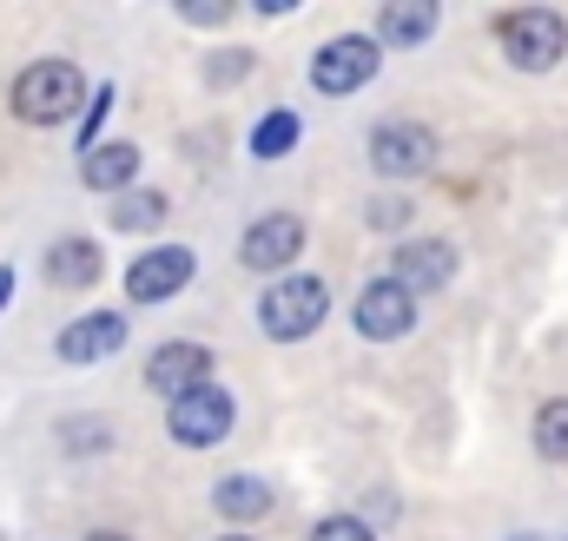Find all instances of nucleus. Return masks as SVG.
I'll return each mask as SVG.
<instances>
[{"instance_id":"obj_8","label":"nucleus","mask_w":568,"mask_h":541,"mask_svg":"<svg viewBox=\"0 0 568 541\" xmlns=\"http://www.w3.org/2000/svg\"><path fill=\"white\" fill-rule=\"evenodd\" d=\"M192 270H199V258L185 245H152L145 258L126 265V297L133 304H165V297H179L192 284Z\"/></svg>"},{"instance_id":"obj_6","label":"nucleus","mask_w":568,"mask_h":541,"mask_svg":"<svg viewBox=\"0 0 568 541\" xmlns=\"http://www.w3.org/2000/svg\"><path fill=\"white\" fill-rule=\"evenodd\" d=\"M351 324H357V337H371V344H397V337L417 330V297H410L397 277H377V284L357 290Z\"/></svg>"},{"instance_id":"obj_18","label":"nucleus","mask_w":568,"mask_h":541,"mask_svg":"<svg viewBox=\"0 0 568 541\" xmlns=\"http://www.w3.org/2000/svg\"><path fill=\"white\" fill-rule=\"evenodd\" d=\"M536 449L549 462H568V397H549L536 409Z\"/></svg>"},{"instance_id":"obj_4","label":"nucleus","mask_w":568,"mask_h":541,"mask_svg":"<svg viewBox=\"0 0 568 541\" xmlns=\"http://www.w3.org/2000/svg\"><path fill=\"white\" fill-rule=\"evenodd\" d=\"M377 67H384V47L371 33H337L331 47L311 53V86L324 100H344V93H364L377 80Z\"/></svg>"},{"instance_id":"obj_24","label":"nucleus","mask_w":568,"mask_h":541,"mask_svg":"<svg viewBox=\"0 0 568 541\" xmlns=\"http://www.w3.org/2000/svg\"><path fill=\"white\" fill-rule=\"evenodd\" d=\"M179 13H185V20H192V27H219V20H225V13H232V7H225V0H185V7H179Z\"/></svg>"},{"instance_id":"obj_26","label":"nucleus","mask_w":568,"mask_h":541,"mask_svg":"<svg viewBox=\"0 0 568 541\" xmlns=\"http://www.w3.org/2000/svg\"><path fill=\"white\" fill-rule=\"evenodd\" d=\"M7 297H13V265H0V310H7Z\"/></svg>"},{"instance_id":"obj_3","label":"nucleus","mask_w":568,"mask_h":541,"mask_svg":"<svg viewBox=\"0 0 568 541\" xmlns=\"http://www.w3.org/2000/svg\"><path fill=\"white\" fill-rule=\"evenodd\" d=\"M496 40H503L509 67H523V73H549V67L568 53V20L556 13V7H516V13L496 20Z\"/></svg>"},{"instance_id":"obj_17","label":"nucleus","mask_w":568,"mask_h":541,"mask_svg":"<svg viewBox=\"0 0 568 541\" xmlns=\"http://www.w3.org/2000/svg\"><path fill=\"white\" fill-rule=\"evenodd\" d=\"M165 218V192H120L113 198V225L120 232H152Z\"/></svg>"},{"instance_id":"obj_9","label":"nucleus","mask_w":568,"mask_h":541,"mask_svg":"<svg viewBox=\"0 0 568 541\" xmlns=\"http://www.w3.org/2000/svg\"><path fill=\"white\" fill-rule=\"evenodd\" d=\"M297 252H304V218L297 212H265L239 238V265L245 270H284V265H297Z\"/></svg>"},{"instance_id":"obj_20","label":"nucleus","mask_w":568,"mask_h":541,"mask_svg":"<svg viewBox=\"0 0 568 541\" xmlns=\"http://www.w3.org/2000/svg\"><path fill=\"white\" fill-rule=\"evenodd\" d=\"M60 449H67V456H93V449H113V429H106L100 416H73V422L60 429Z\"/></svg>"},{"instance_id":"obj_13","label":"nucleus","mask_w":568,"mask_h":541,"mask_svg":"<svg viewBox=\"0 0 568 541\" xmlns=\"http://www.w3.org/2000/svg\"><path fill=\"white\" fill-rule=\"evenodd\" d=\"M133 178H140V145H126V139H113V145H93L87 152V165H80V185L87 192H133Z\"/></svg>"},{"instance_id":"obj_25","label":"nucleus","mask_w":568,"mask_h":541,"mask_svg":"<svg viewBox=\"0 0 568 541\" xmlns=\"http://www.w3.org/2000/svg\"><path fill=\"white\" fill-rule=\"evenodd\" d=\"M404 218H410V205H404V198H377V205H371V225H377V232H397Z\"/></svg>"},{"instance_id":"obj_5","label":"nucleus","mask_w":568,"mask_h":541,"mask_svg":"<svg viewBox=\"0 0 568 541\" xmlns=\"http://www.w3.org/2000/svg\"><path fill=\"white\" fill-rule=\"evenodd\" d=\"M232 422H239V404L219 384H205V390H192V397H179L165 409V429H172L179 449H212V442L232 436Z\"/></svg>"},{"instance_id":"obj_2","label":"nucleus","mask_w":568,"mask_h":541,"mask_svg":"<svg viewBox=\"0 0 568 541\" xmlns=\"http://www.w3.org/2000/svg\"><path fill=\"white\" fill-rule=\"evenodd\" d=\"M324 310H331V284L311 277V270H291V277H278V284L265 290L258 324H265V337L297 344V337H311V330L324 324Z\"/></svg>"},{"instance_id":"obj_10","label":"nucleus","mask_w":568,"mask_h":541,"mask_svg":"<svg viewBox=\"0 0 568 541\" xmlns=\"http://www.w3.org/2000/svg\"><path fill=\"white\" fill-rule=\"evenodd\" d=\"M212 384V350L205 344H159L152 350V364H145V390H159V397H192V390H205Z\"/></svg>"},{"instance_id":"obj_28","label":"nucleus","mask_w":568,"mask_h":541,"mask_svg":"<svg viewBox=\"0 0 568 541\" xmlns=\"http://www.w3.org/2000/svg\"><path fill=\"white\" fill-rule=\"evenodd\" d=\"M225 541H252V535H225Z\"/></svg>"},{"instance_id":"obj_22","label":"nucleus","mask_w":568,"mask_h":541,"mask_svg":"<svg viewBox=\"0 0 568 541\" xmlns=\"http://www.w3.org/2000/svg\"><path fill=\"white\" fill-rule=\"evenodd\" d=\"M311 541H377V535H371L357 516H331V522H317V529H311Z\"/></svg>"},{"instance_id":"obj_7","label":"nucleus","mask_w":568,"mask_h":541,"mask_svg":"<svg viewBox=\"0 0 568 541\" xmlns=\"http://www.w3.org/2000/svg\"><path fill=\"white\" fill-rule=\"evenodd\" d=\"M371 165L384 178H424L429 165H436V133L417 126V120H390V126H377V139H371Z\"/></svg>"},{"instance_id":"obj_1","label":"nucleus","mask_w":568,"mask_h":541,"mask_svg":"<svg viewBox=\"0 0 568 541\" xmlns=\"http://www.w3.org/2000/svg\"><path fill=\"white\" fill-rule=\"evenodd\" d=\"M7 106L20 126H67L73 113H87V80L73 60H33L13 73L7 86Z\"/></svg>"},{"instance_id":"obj_12","label":"nucleus","mask_w":568,"mask_h":541,"mask_svg":"<svg viewBox=\"0 0 568 541\" xmlns=\"http://www.w3.org/2000/svg\"><path fill=\"white\" fill-rule=\"evenodd\" d=\"M390 277H397L410 297H424V290H436V284L456 277V245H449V238H410V245H397Z\"/></svg>"},{"instance_id":"obj_23","label":"nucleus","mask_w":568,"mask_h":541,"mask_svg":"<svg viewBox=\"0 0 568 541\" xmlns=\"http://www.w3.org/2000/svg\"><path fill=\"white\" fill-rule=\"evenodd\" d=\"M245 73H252V53H239V47H232V53H219V60L205 67V80H212V86H232V80H245Z\"/></svg>"},{"instance_id":"obj_15","label":"nucleus","mask_w":568,"mask_h":541,"mask_svg":"<svg viewBox=\"0 0 568 541\" xmlns=\"http://www.w3.org/2000/svg\"><path fill=\"white\" fill-rule=\"evenodd\" d=\"M436 33V0H384L377 13V47H417Z\"/></svg>"},{"instance_id":"obj_19","label":"nucleus","mask_w":568,"mask_h":541,"mask_svg":"<svg viewBox=\"0 0 568 541\" xmlns=\"http://www.w3.org/2000/svg\"><path fill=\"white\" fill-rule=\"evenodd\" d=\"M297 145V113H265L252 133V159H284Z\"/></svg>"},{"instance_id":"obj_21","label":"nucleus","mask_w":568,"mask_h":541,"mask_svg":"<svg viewBox=\"0 0 568 541\" xmlns=\"http://www.w3.org/2000/svg\"><path fill=\"white\" fill-rule=\"evenodd\" d=\"M106 113H113V86H100V93L87 100V113H80V145H87V152L100 145V120H106Z\"/></svg>"},{"instance_id":"obj_16","label":"nucleus","mask_w":568,"mask_h":541,"mask_svg":"<svg viewBox=\"0 0 568 541\" xmlns=\"http://www.w3.org/2000/svg\"><path fill=\"white\" fill-rule=\"evenodd\" d=\"M93 277H100V245H93V238H60V245H47V284L87 290Z\"/></svg>"},{"instance_id":"obj_11","label":"nucleus","mask_w":568,"mask_h":541,"mask_svg":"<svg viewBox=\"0 0 568 541\" xmlns=\"http://www.w3.org/2000/svg\"><path fill=\"white\" fill-rule=\"evenodd\" d=\"M126 317L120 310H87V317H73L60 337H53V350H60V364H100V357H113V350H126Z\"/></svg>"},{"instance_id":"obj_14","label":"nucleus","mask_w":568,"mask_h":541,"mask_svg":"<svg viewBox=\"0 0 568 541\" xmlns=\"http://www.w3.org/2000/svg\"><path fill=\"white\" fill-rule=\"evenodd\" d=\"M212 509H219L225 522H265V516L278 509V489H272L265 476H225V482L212 489Z\"/></svg>"},{"instance_id":"obj_27","label":"nucleus","mask_w":568,"mask_h":541,"mask_svg":"<svg viewBox=\"0 0 568 541\" xmlns=\"http://www.w3.org/2000/svg\"><path fill=\"white\" fill-rule=\"evenodd\" d=\"M87 541H133V535H113V529H100V535H87Z\"/></svg>"}]
</instances>
